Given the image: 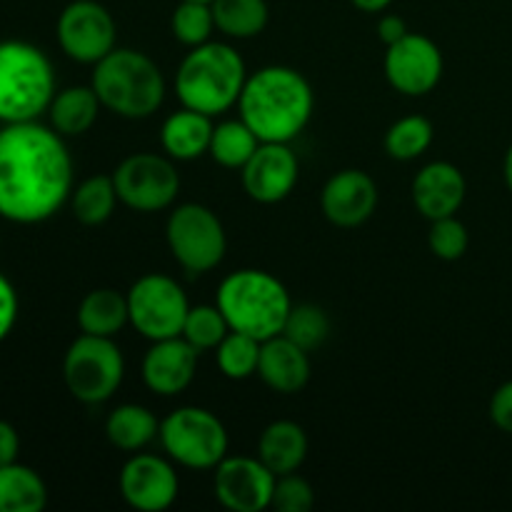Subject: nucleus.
I'll use <instances>...</instances> for the list:
<instances>
[{"instance_id":"obj_1","label":"nucleus","mask_w":512,"mask_h":512,"mask_svg":"<svg viewBox=\"0 0 512 512\" xmlns=\"http://www.w3.org/2000/svg\"><path fill=\"white\" fill-rule=\"evenodd\" d=\"M73 195V160L58 130L28 120L0 130V218L35 225Z\"/></svg>"},{"instance_id":"obj_2","label":"nucleus","mask_w":512,"mask_h":512,"mask_svg":"<svg viewBox=\"0 0 512 512\" xmlns=\"http://www.w3.org/2000/svg\"><path fill=\"white\" fill-rule=\"evenodd\" d=\"M315 108L308 78L288 65H265L248 75L240 93V118L250 125L260 143H293Z\"/></svg>"},{"instance_id":"obj_3","label":"nucleus","mask_w":512,"mask_h":512,"mask_svg":"<svg viewBox=\"0 0 512 512\" xmlns=\"http://www.w3.org/2000/svg\"><path fill=\"white\" fill-rule=\"evenodd\" d=\"M245 80H248V70L238 50L228 43L208 40L190 48V53L183 58L175 75V93L183 108L215 118L238 105Z\"/></svg>"},{"instance_id":"obj_4","label":"nucleus","mask_w":512,"mask_h":512,"mask_svg":"<svg viewBox=\"0 0 512 512\" xmlns=\"http://www.w3.org/2000/svg\"><path fill=\"white\" fill-rule=\"evenodd\" d=\"M93 90L100 105L128 120L158 113L165 100V80L158 65L133 48H115L95 63Z\"/></svg>"},{"instance_id":"obj_5","label":"nucleus","mask_w":512,"mask_h":512,"mask_svg":"<svg viewBox=\"0 0 512 512\" xmlns=\"http://www.w3.org/2000/svg\"><path fill=\"white\" fill-rule=\"evenodd\" d=\"M215 305L223 310L230 330L253 335L263 343L283 333L293 300L275 275L245 268L220 283Z\"/></svg>"},{"instance_id":"obj_6","label":"nucleus","mask_w":512,"mask_h":512,"mask_svg":"<svg viewBox=\"0 0 512 512\" xmlns=\"http://www.w3.org/2000/svg\"><path fill=\"white\" fill-rule=\"evenodd\" d=\"M55 73L48 55L25 40L0 43V123H28L48 113Z\"/></svg>"},{"instance_id":"obj_7","label":"nucleus","mask_w":512,"mask_h":512,"mask_svg":"<svg viewBox=\"0 0 512 512\" xmlns=\"http://www.w3.org/2000/svg\"><path fill=\"white\" fill-rule=\"evenodd\" d=\"M160 445L173 463L190 470H215L228 458V430L218 415L185 405L160 423Z\"/></svg>"},{"instance_id":"obj_8","label":"nucleus","mask_w":512,"mask_h":512,"mask_svg":"<svg viewBox=\"0 0 512 512\" xmlns=\"http://www.w3.org/2000/svg\"><path fill=\"white\" fill-rule=\"evenodd\" d=\"M125 360L113 338L83 333L70 343L63 360V380L70 395L85 405H98L118 393Z\"/></svg>"},{"instance_id":"obj_9","label":"nucleus","mask_w":512,"mask_h":512,"mask_svg":"<svg viewBox=\"0 0 512 512\" xmlns=\"http://www.w3.org/2000/svg\"><path fill=\"white\" fill-rule=\"evenodd\" d=\"M165 238L175 263L190 275L218 268L228 250V238L218 215L198 203H185L170 213Z\"/></svg>"},{"instance_id":"obj_10","label":"nucleus","mask_w":512,"mask_h":512,"mask_svg":"<svg viewBox=\"0 0 512 512\" xmlns=\"http://www.w3.org/2000/svg\"><path fill=\"white\" fill-rule=\"evenodd\" d=\"M130 325L150 343L165 338H175L183 333L188 318V295L178 285V280L160 273H148L133 283L128 290Z\"/></svg>"},{"instance_id":"obj_11","label":"nucleus","mask_w":512,"mask_h":512,"mask_svg":"<svg viewBox=\"0 0 512 512\" xmlns=\"http://www.w3.org/2000/svg\"><path fill=\"white\" fill-rule=\"evenodd\" d=\"M118 200L135 213H158L178 198L180 175L170 155H128L113 173Z\"/></svg>"},{"instance_id":"obj_12","label":"nucleus","mask_w":512,"mask_h":512,"mask_svg":"<svg viewBox=\"0 0 512 512\" xmlns=\"http://www.w3.org/2000/svg\"><path fill=\"white\" fill-rule=\"evenodd\" d=\"M113 15L95 0H73L58 18V43L70 60L95 65L115 50Z\"/></svg>"},{"instance_id":"obj_13","label":"nucleus","mask_w":512,"mask_h":512,"mask_svg":"<svg viewBox=\"0 0 512 512\" xmlns=\"http://www.w3.org/2000/svg\"><path fill=\"white\" fill-rule=\"evenodd\" d=\"M385 78L398 93L418 98L428 95L443 78V53L420 33H408L385 53Z\"/></svg>"},{"instance_id":"obj_14","label":"nucleus","mask_w":512,"mask_h":512,"mask_svg":"<svg viewBox=\"0 0 512 512\" xmlns=\"http://www.w3.org/2000/svg\"><path fill=\"white\" fill-rule=\"evenodd\" d=\"M275 475L258 458H225L215 468L213 490L218 503L233 512H263L273 503Z\"/></svg>"},{"instance_id":"obj_15","label":"nucleus","mask_w":512,"mask_h":512,"mask_svg":"<svg viewBox=\"0 0 512 512\" xmlns=\"http://www.w3.org/2000/svg\"><path fill=\"white\" fill-rule=\"evenodd\" d=\"M120 495L138 512H163L178 498L180 480L173 463L158 455L138 453L120 470Z\"/></svg>"},{"instance_id":"obj_16","label":"nucleus","mask_w":512,"mask_h":512,"mask_svg":"<svg viewBox=\"0 0 512 512\" xmlns=\"http://www.w3.org/2000/svg\"><path fill=\"white\" fill-rule=\"evenodd\" d=\"M298 173L300 165L290 143H260L243 165V188L255 203L273 205L293 193Z\"/></svg>"},{"instance_id":"obj_17","label":"nucleus","mask_w":512,"mask_h":512,"mask_svg":"<svg viewBox=\"0 0 512 512\" xmlns=\"http://www.w3.org/2000/svg\"><path fill=\"white\" fill-rule=\"evenodd\" d=\"M320 208L338 228H358L378 208V185L363 170H340L325 183Z\"/></svg>"},{"instance_id":"obj_18","label":"nucleus","mask_w":512,"mask_h":512,"mask_svg":"<svg viewBox=\"0 0 512 512\" xmlns=\"http://www.w3.org/2000/svg\"><path fill=\"white\" fill-rule=\"evenodd\" d=\"M195 370H198V350L183 335L155 340L143 358L145 385L163 398L183 393L193 383Z\"/></svg>"},{"instance_id":"obj_19","label":"nucleus","mask_w":512,"mask_h":512,"mask_svg":"<svg viewBox=\"0 0 512 512\" xmlns=\"http://www.w3.org/2000/svg\"><path fill=\"white\" fill-rule=\"evenodd\" d=\"M465 193H468L465 175L460 173L458 165L445 160L425 165L413 180V203L430 223L458 213L460 205L465 203Z\"/></svg>"},{"instance_id":"obj_20","label":"nucleus","mask_w":512,"mask_h":512,"mask_svg":"<svg viewBox=\"0 0 512 512\" xmlns=\"http://www.w3.org/2000/svg\"><path fill=\"white\" fill-rule=\"evenodd\" d=\"M258 375L275 393H298L310 380L308 350H303L298 343L285 338V335L263 340Z\"/></svg>"},{"instance_id":"obj_21","label":"nucleus","mask_w":512,"mask_h":512,"mask_svg":"<svg viewBox=\"0 0 512 512\" xmlns=\"http://www.w3.org/2000/svg\"><path fill=\"white\" fill-rule=\"evenodd\" d=\"M305 458H308V435L293 420H275L260 433L258 460L275 478L298 473Z\"/></svg>"},{"instance_id":"obj_22","label":"nucleus","mask_w":512,"mask_h":512,"mask_svg":"<svg viewBox=\"0 0 512 512\" xmlns=\"http://www.w3.org/2000/svg\"><path fill=\"white\" fill-rule=\"evenodd\" d=\"M213 118L198 110L180 108L178 113L168 115L160 130V143L163 150L173 160H198L210 150L213 138Z\"/></svg>"},{"instance_id":"obj_23","label":"nucleus","mask_w":512,"mask_h":512,"mask_svg":"<svg viewBox=\"0 0 512 512\" xmlns=\"http://www.w3.org/2000/svg\"><path fill=\"white\" fill-rule=\"evenodd\" d=\"M100 105L98 93L93 85H73L60 93L53 95L50 100V128L58 130L63 138H75V135L88 133L98 120Z\"/></svg>"},{"instance_id":"obj_24","label":"nucleus","mask_w":512,"mask_h":512,"mask_svg":"<svg viewBox=\"0 0 512 512\" xmlns=\"http://www.w3.org/2000/svg\"><path fill=\"white\" fill-rule=\"evenodd\" d=\"M130 323L128 295L118 293L113 288L90 290L78 308V325L83 333L100 335V338H113L115 333Z\"/></svg>"},{"instance_id":"obj_25","label":"nucleus","mask_w":512,"mask_h":512,"mask_svg":"<svg viewBox=\"0 0 512 512\" xmlns=\"http://www.w3.org/2000/svg\"><path fill=\"white\" fill-rule=\"evenodd\" d=\"M158 433V418L148 408L135 403L118 405L105 423V435H108L110 445L125 450V453H138V450L148 448L158 438Z\"/></svg>"},{"instance_id":"obj_26","label":"nucleus","mask_w":512,"mask_h":512,"mask_svg":"<svg viewBox=\"0 0 512 512\" xmlns=\"http://www.w3.org/2000/svg\"><path fill=\"white\" fill-rule=\"evenodd\" d=\"M48 503V488L33 468L18 460L0 468V512H40Z\"/></svg>"},{"instance_id":"obj_27","label":"nucleus","mask_w":512,"mask_h":512,"mask_svg":"<svg viewBox=\"0 0 512 512\" xmlns=\"http://www.w3.org/2000/svg\"><path fill=\"white\" fill-rule=\"evenodd\" d=\"M215 30L233 40L255 38L268 25V3L265 0H213L210 3Z\"/></svg>"},{"instance_id":"obj_28","label":"nucleus","mask_w":512,"mask_h":512,"mask_svg":"<svg viewBox=\"0 0 512 512\" xmlns=\"http://www.w3.org/2000/svg\"><path fill=\"white\" fill-rule=\"evenodd\" d=\"M260 140L258 135L250 130V125L243 118L238 120H223L213 128V138H210V158L218 165L230 170H243V165L253 158L258 150Z\"/></svg>"},{"instance_id":"obj_29","label":"nucleus","mask_w":512,"mask_h":512,"mask_svg":"<svg viewBox=\"0 0 512 512\" xmlns=\"http://www.w3.org/2000/svg\"><path fill=\"white\" fill-rule=\"evenodd\" d=\"M73 215L83 225H103L113 215L118 203V190H115L113 175H93L83 180L70 195Z\"/></svg>"},{"instance_id":"obj_30","label":"nucleus","mask_w":512,"mask_h":512,"mask_svg":"<svg viewBox=\"0 0 512 512\" xmlns=\"http://www.w3.org/2000/svg\"><path fill=\"white\" fill-rule=\"evenodd\" d=\"M435 130L433 123L423 115H408V118H400L398 123L390 125L388 135H385V150L393 160H408L420 158L425 150L433 145Z\"/></svg>"},{"instance_id":"obj_31","label":"nucleus","mask_w":512,"mask_h":512,"mask_svg":"<svg viewBox=\"0 0 512 512\" xmlns=\"http://www.w3.org/2000/svg\"><path fill=\"white\" fill-rule=\"evenodd\" d=\"M260 343L253 335L230 330L223 343L218 345V368L230 380H248L258 373L260 363Z\"/></svg>"},{"instance_id":"obj_32","label":"nucleus","mask_w":512,"mask_h":512,"mask_svg":"<svg viewBox=\"0 0 512 512\" xmlns=\"http://www.w3.org/2000/svg\"><path fill=\"white\" fill-rule=\"evenodd\" d=\"M228 333L230 325L218 305H190L188 318H185L183 333L180 335H183L198 353H203V350L218 348Z\"/></svg>"},{"instance_id":"obj_33","label":"nucleus","mask_w":512,"mask_h":512,"mask_svg":"<svg viewBox=\"0 0 512 512\" xmlns=\"http://www.w3.org/2000/svg\"><path fill=\"white\" fill-rule=\"evenodd\" d=\"M170 30H173L175 40L188 48L208 43L215 30L213 8L210 3H200V0H180L170 18Z\"/></svg>"},{"instance_id":"obj_34","label":"nucleus","mask_w":512,"mask_h":512,"mask_svg":"<svg viewBox=\"0 0 512 512\" xmlns=\"http://www.w3.org/2000/svg\"><path fill=\"white\" fill-rule=\"evenodd\" d=\"M280 335H285V338H290L293 343H298L300 348L310 353V350L320 348L328 340L330 318L325 315L323 308H318L313 303L293 305Z\"/></svg>"},{"instance_id":"obj_35","label":"nucleus","mask_w":512,"mask_h":512,"mask_svg":"<svg viewBox=\"0 0 512 512\" xmlns=\"http://www.w3.org/2000/svg\"><path fill=\"white\" fill-rule=\"evenodd\" d=\"M428 245H430V253H433L435 258L453 263V260H460L465 253H468V245H470L468 228H465L455 215L433 220L428 233Z\"/></svg>"},{"instance_id":"obj_36","label":"nucleus","mask_w":512,"mask_h":512,"mask_svg":"<svg viewBox=\"0 0 512 512\" xmlns=\"http://www.w3.org/2000/svg\"><path fill=\"white\" fill-rule=\"evenodd\" d=\"M315 505L313 485L298 473L278 475L273 488V503L270 508L278 512H310Z\"/></svg>"},{"instance_id":"obj_37","label":"nucleus","mask_w":512,"mask_h":512,"mask_svg":"<svg viewBox=\"0 0 512 512\" xmlns=\"http://www.w3.org/2000/svg\"><path fill=\"white\" fill-rule=\"evenodd\" d=\"M18 320V293L5 275H0V343L10 335Z\"/></svg>"},{"instance_id":"obj_38","label":"nucleus","mask_w":512,"mask_h":512,"mask_svg":"<svg viewBox=\"0 0 512 512\" xmlns=\"http://www.w3.org/2000/svg\"><path fill=\"white\" fill-rule=\"evenodd\" d=\"M490 420L503 433L512 435V380L500 385L493 393V398H490Z\"/></svg>"},{"instance_id":"obj_39","label":"nucleus","mask_w":512,"mask_h":512,"mask_svg":"<svg viewBox=\"0 0 512 512\" xmlns=\"http://www.w3.org/2000/svg\"><path fill=\"white\" fill-rule=\"evenodd\" d=\"M410 30H408V23H405L400 15H383V18L378 20V38L383 40L385 48L393 43H398L400 38H405Z\"/></svg>"},{"instance_id":"obj_40","label":"nucleus","mask_w":512,"mask_h":512,"mask_svg":"<svg viewBox=\"0 0 512 512\" xmlns=\"http://www.w3.org/2000/svg\"><path fill=\"white\" fill-rule=\"evenodd\" d=\"M18 450H20V438L15 433V428L5 420H0V468L3 465H10L18 460Z\"/></svg>"},{"instance_id":"obj_41","label":"nucleus","mask_w":512,"mask_h":512,"mask_svg":"<svg viewBox=\"0 0 512 512\" xmlns=\"http://www.w3.org/2000/svg\"><path fill=\"white\" fill-rule=\"evenodd\" d=\"M350 3L358 10H363V13H383L393 0H350Z\"/></svg>"},{"instance_id":"obj_42","label":"nucleus","mask_w":512,"mask_h":512,"mask_svg":"<svg viewBox=\"0 0 512 512\" xmlns=\"http://www.w3.org/2000/svg\"><path fill=\"white\" fill-rule=\"evenodd\" d=\"M505 183H508V190L512 193V145L505 153Z\"/></svg>"},{"instance_id":"obj_43","label":"nucleus","mask_w":512,"mask_h":512,"mask_svg":"<svg viewBox=\"0 0 512 512\" xmlns=\"http://www.w3.org/2000/svg\"><path fill=\"white\" fill-rule=\"evenodd\" d=\"M200 3H213V0H200Z\"/></svg>"}]
</instances>
